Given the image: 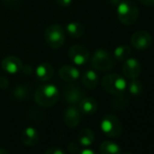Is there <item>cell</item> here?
Segmentation results:
<instances>
[{"label":"cell","mask_w":154,"mask_h":154,"mask_svg":"<svg viewBox=\"0 0 154 154\" xmlns=\"http://www.w3.org/2000/svg\"><path fill=\"white\" fill-rule=\"evenodd\" d=\"M59 99V90L54 85H44L35 93V103L45 108L54 106Z\"/></svg>","instance_id":"6da1fadb"},{"label":"cell","mask_w":154,"mask_h":154,"mask_svg":"<svg viewBox=\"0 0 154 154\" xmlns=\"http://www.w3.org/2000/svg\"><path fill=\"white\" fill-rule=\"evenodd\" d=\"M117 17L122 25L131 26L139 17V8L131 0H123L117 7Z\"/></svg>","instance_id":"7a4b0ae2"},{"label":"cell","mask_w":154,"mask_h":154,"mask_svg":"<svg viewBox=\"0 0 154 154\" xmlns=\"http://www.w3.org/2000/svg\"><path fill=\"white\" fill-rule=\"evenodd\" d=\"M102 86L107 93L115 96H121L127 89V82L120 74L110 73L103 78Z\"/></svg>","instance_id":"3957f363"},{"label":"cell","mask_w":154,"mask_h":154,"mask_svg":"<svg viewBox=\"0 0 154 154\" xmlns=\"http://www.w3.org/2000/svg\"><path fill=\"white\" fill-rule=\"evenodd\" d=\"M45 40L53 49L62 47L65 41V33L63 28L58 24L48 26L45 32Z\"/></svg>","instance_id":"277c9868"},{"label":"cell","mask_w":154,"mask_h":154,"mask_svg":"<svg viewBox=\"0 0 154 154\" xmlns=\"http://www.w3.org/2000/svg\"><path fill=\"white\" fill-rule=\"evenodd\" d=\"M102 131L110 138H117L121 135L122 126L120 119L114 114H105L101 121Z\"/></svg>","instance_id":"5b68a950"},{"label":"cell","mask_w":154,"mask_h":154,"mask_svg":"<svg viewBox=\"0 0 154 154\" xmlns=\"http://www.w3.org/2000/svg\"><path fill=\"white\" fill-rule=\"evenodd\" d=\"M91 63L94 69L101 72H107L113 67V58L108 51L98 49L93 54Z\"/></svg>","instance_id":"8992f818"},{"label":"cell","mask_w":154,"mask_h":154,"mask_svg":"<svg viewBox=\"0 0 154 154\" xmlns=\"http://www.w3.org/2000/svg\"><path fill=\"white\" fill-rule=\"evenodd\" d=\"M68 55L71 62L78 66L85 65L90 58L88 49L81 45H74L71 46L68 51Z\"/></svg>","instance_id":"52a82bcc"},{"label":"cell","mask_w":154,"mask_h":154,"mask_svg":"<svg viewBox=\"0 0 154 154\" xmlns=\"http://www.w3.org/2000/svg\"><path fill=\"white\" fill-rule=\"evenodd\" d=\"M131 45L138 50H146L152 44V37L150 34L145 30H139L131 37Z\"/></svg>","instance_id":"ba28073f"},{"label":"cell","mask_w":154,"mask_h":154,"mask_svg":"<svg viewBox=\"0 0 154 154\" xmlns=\"http://www.w3.org/2000/svg\"><path fill=\"white\" fill-rule=\"evenodd\" d=\"M64 100L70 105H76L85 98V91L75 85H70L65 87L63 93Z\"/></svg>","instance_id":"9c48e42d"},{"label":"cell","mask_w":154,"mask_h":154,"mask_svg":"<svg viewBox=\"0 0 154 154\" xmlns=\"http://www.w3.org/2000/svg\"><path fill=\"white\" fill-rule=\"evenodd\" d=\"M141 72L140 63L136 58H128L122 65V73L126 78L132 80L140 76Z\"/></svg>","instance_id":"30bf717a"},{"label":"cell","mask_w":154,"mask_h":154,"mask_svg":"<svg viewBox=\"0 0 154 154\" xmlns=\"http://www.w3.org/2000/svg\"><path fill=\"white\" fill-rule=\"evenodd\" d=\"M63 121L67 127L74 128L79 124L81 121V112L79 109H77L74 105L69 106L64 111L63 114Z\"/></svg>","instance_id":"8fae6325"},{"label":"cell","mask_w":154,"mask_h":154,"mask_svg":"<svg viewBox=\"0 0 154 154\" xmlns=\"http://www.w3.org/2000/svg\"><path fill=\"white\" fill-rule=\"evenodd\" d=\"M3 70L10 74H17L22 71L23 63L18 57L16 56H7L3 59L1 63Z\"/></svg>","instance_id":"7c38bea8"},{"label":"cell","mask_w":154,"mask_h":154,"mask_svg":"<svg viewBox=\"0 0 154 154\" xmlns=\"http://www.w3.org/2000/svg\"><path fill=\"white\" fill-rule=\"evenodd\" d=\"M60 78L67 83H72L79 79L80 72L75 66L72 65H63L59 69Z\"/></svg>","instance_id":"4fadbf2b"},{"label":"cell","mask_w":154,"mask_h":154,"mask_svg":"<svg viewBox=\"0 0 154 154\" xmlns=\"http://www.w3.org/2000/svg\"><path fill=\"white\" fill-rule=\"evenodd\" d=\"M22 141L26 146H35L39 141L38 131L32 127H26L22 132Z\"/></svg>","instance_id":"5bb4252c"},{"label":"cell","mask_w":154,"mask_h":154,"mask_svg":"<svg viewBox=\"0 0 154 154\" xmlns=\"http://www.w3.org/2000/svg\"><path fill=\"white\" fill-rule=\"evenodd\" d=\"M36 78L41 82L49 81L54 75V68L48 63H42L35 70Z\"/></svg>","instance_id":"9a60e30c"},{"label":"cell","mask_w":154,"mask_h":154,"mask_svg":"<svg viewBox=\"0 0 154 154\" xmlns=\"http://www.w3.org/2000/svg\"><path fill=\"white\" fill-rule=\"evenodd\" d=\"M82 83L85 85V87L93 90L97 87L99 83V77L97 73L93 70H87L82 74Z\"/></svg>","instance_id":"2e32d148"},{"label":"cell","mask_w":154,"mask_h":154,"mask_svg":"<svg viewBox=\"0 0 154 154\" xmlns=\"http://www.w3.org/2000/svg\"><path fill=\"white\" fill-rule=\"evenodd\" d=\"M98 108V103L96 100L90 97H85L80 103H79V110L84 114H94Z\"/></svg>","instance_id":"e0dca14e"},{"label":"cell","mask_w":154,"mask_h":154,"mask_svg":"<svg viewBox=\"0 0 154 154\" xmlns=\"http://www.w3.org/2000/svg\"><path fill=\"white\" fill-rule=\"evenodd\" d=\"M77 140H78V142L80 145L84 147H88L94 143L95 140V134L91 129L85 128L79 132Z\"/></svg>","instance_id":"ac0fdd59"},{"label":"cell","mask_w":154,"mask_h":154,"mask_svg":"<svg viewBox=\"0 0 154 154\" xmlns=\"http://www.w3.org/2000/svg\"><path fill=\"white\" fill-rule=\"evenodd\" d=\"M100 154H122L121 147L113 141L105 140L99 147Z\"/></svg>","instance_id":"d6986e66"},{"label":"cell","mask_w":154,"mask_h":154,"mask_svg":"<svg viewBox=\"0 0 154 154\" xmlns=\"http://www.w3.org/2000/svg\"><path fill=\"white\" fill-rule=\"evenodd\" d=\"M68 35L73 38H79L85 33V26L78 22H71L66 26Z\"/></svg>","instance_id":"ffe728a7"},{"label":"cell","mask_w":154,"mask_h":154,"mask_svg":"<svg viewBox=\"0 0 154 154\" xmlns=\"http://www.w3.org/2000/svg\"><path fill=\"white\" fill-rule=\"evenodd\" d=\"M131 52V48L128 45H119L114 49L113 55L114 58L118 61H125L130 58Z\"/></svg>","instance_id":"44dd1931"},{"label":"cell","mask_w":154,"mask_h":154,"mask_svg":"<svg viewBox=\"0 0 154 154\" xmlns=\"http://www.w3.org/2000/svg\"><path fill=\"white\" fill-rule=\"evenodd\" d=\"M129 93L133 96H139L142 93V84L137 78L131 80L129 85H127Z\"/></svg>","instance_id":"7402d4cb"},{"label":"cell","mask_w":154,"mask_h":154,"mask_svg":"<svg viewBox=\"0 0 154 154\" xmlns=\"http://www.w3.org/2000/svg\"><path fill=\"white\" fill-rule=\"evenodd\" d=\"M28 94V89L26 87V86H17L15 91H14V95L16 98L19 99V100H22V99H25L26 97Z\"/></svg>","instance_id":"603a6c76"},{"label":"cell","mask_w":154,"mask_h":154,"mask_svg":"<svg viewBox=\"0 0 154 154\" xmlns=\"http://www.w3.org/2000/svg\"><path fill=\"white\" fill-rule=\"evenodd\" d=\"M45 154H66L65 151L63 149H62L61 148H57V147H53V148H49L45 150Z\"/></svg>","instance_id":"cb8c5ba5"},{"label":"cell","mask_w":154,"mask_h":154,"mask_svg":"<svg viewBox=\"0 0 154 154\" xmlns=\"http://www.w3.org/2000/svg\"><path fill=\"white\" fill-rule=\"evenodd\" d=\"M9 85V82H8V79L6 78V77L2 76L0 77V88L1 89H6L8 88Z\"/></svg>","instance_id":"d4e9b609"},{"label":"cell","mask_w":154,"mask_h":154,"mask_svg":"<svg viewBox=\"0 0 154 154\" xmlns=\"http://www.w3.org/2000/svg\"><path fill=\"white\" fill-rule=\"evenodd\" d=\"M68 149L71 153H77V152H79L80 149H79V147L77 146L75 143L73 142H71L69 145H68Z\"/></svg>","instance_id":"484cf974"},{"label":"cell","mask_w":154,"mask_h":154,"mask_svg":"<svg viewBox=\"0 0 154 154\" xmlns=\"http://www.w3.org/2000/svg\"><path fill=\"white\" fill-rule=\"evenodd\" d=\"M56 2L59 6H61L63 8H67L72 4V0H56Z\"/></svg>","instance_id":"4316f807"},{"label":"cell","mask_w":154,"mask_h":154,"mask_svg":"<svg viewBox=\"0 0 154 154\" xmlns=\"http://www.w3.org/2000/svg\"><path fill=\"white\" fill-rule=\"evenodd\" d=\"M138 1L146 7H154V0H138Z\"/></svg>","instance_id":"83f0119b"},{"label":"cell","mask_w":154,"mask_h":154,"mask_svg":"<svg viewBox=\"0 0 154 154\" xmlns=\"http://www.w3.org/2000/svg\"><path fill=\"white\" fill-rule=\"evenodd\" d=\"M79 154H97V153L91 149H84L79 151Z\"/></svg>","instance_id":"f1b7e54d"},{"label":"cell","mask_w":154,"mask_h":154,"mask_svg":"<svg viewBox=\"0 0 154 154\" xmlns=\"http://www.w3.org/2000/svg\"><path fill=\"white\" fill-rule=\"evenodd\" d=\"M22 71H23L26 74H30V73L32 72V68H31L29 65H26V66H23Z\"/></svg>","instance_id":"f546056e"},{"label":"cell","mask_w":154,"mask_h":154,"mask_svg":"<svg viewBox=\"0 0 154 154\" xmlns=\"http://www.w3.org/2000/svg\"><path fill=\"white\" fill-rule=\"evenodd\" d=\"M0 154H10V152L8 150H7L6 149L0 148Z\"/></svg>","instance_id":"4dcf8cb0"},{"label":"cell","mask_w":154,"mask_h":154,"mask_svg":"<svg viewBox=\"0 0 154 154\" xmlns=\"http://www.w3.org/2000/svg\"><path fill=\"white\" fill-rule=\"evenodd\" d=\"M125 154H132V153H125Z\"/></svg>","instance_id":"1f68e13d"}]
</instances>
